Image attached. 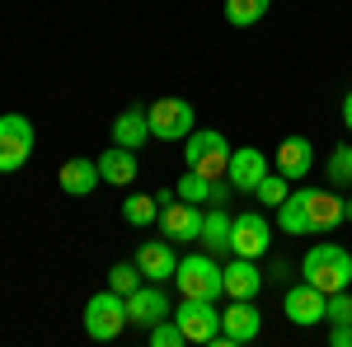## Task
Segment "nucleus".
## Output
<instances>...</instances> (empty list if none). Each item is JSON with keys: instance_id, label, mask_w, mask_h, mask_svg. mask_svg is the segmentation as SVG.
Listing matches in <instances>:
<instances>
[{"instance_id": "17", "label": "nucleus", "mask_w": 352, "mask_h": 347, "mask_svg": "<svg viewBox=\"0 0 352 347\" xmlns=\"http://www.w3.org/2000/svg\"><path fill=\"white\" fill-rule=\"evenodd\" d=\"M263 291V272H258V258H230L226 263V295L230 300H254Z\"/></svg>"}, {"instance_id": "28", "label": "nucleus", "mask_w": 352, "mask_h": 347, "mask_svg": "<svg viewBox=\"0 0 352 347\" xmlns=\"http://www.w3.org/2000/svg\"><path fill=\"white\" fill-rule=\"evenodd\" d=\"M141 282H146V277H141L136 258H132V263H113V267H109V287H113L118 295H132L136 287H141Z\"/></svg>"}, {"instance_id": "26", "label": "nucleus", "mask_w": 352, "mask_h": 347, "mask_svg": "<svg viewBox=\"0 0 352 347\" xmlns=\"http://www.w3.org/2000/svg\"><path fill=\"white\" fill-rule=\"evenodd\" d=\"M212 183L217 179H207V174H197V169H188L179 183H174V192L184 197V202H212Z\"/></svg>"}, {"instance_id": "5", "label": "nucleus", "mask_w": 352, "mask_h": 347, "mask_svg": "<svg viewBox=\"0 0 352 347\" xmlns=\"http://www.w3.org/2000/svg\"><path fill=\"white\" fill-rule=\"evenodd\" d=\"M33 146H38V136H33V122L24 113H0V174L24 169Z\"/></svg>"}, {"instance_id": "12", "label": "nucleus", "mask_w": 352, "mask_h": 347, "mask_svg": "<svg viewBox=\"0 0 352 347\" xmlns=\"http://www.w3.org/2000/svg\"><path fill=\"white\" fill-rule=\"evenodd\" d=\"M282 315L292 324H300V328H315L329 315V295L320 287H310V282H300V287H292V291L282 295Z\"/></svg>"}, {"instance_id": "8", "label": "nucleus", "mask_w": 352, "mask_h": 347, "mask_svg": "<svg viewBox=\"0 0 352 347\" xmlns=\"http://www.w3.org/2000/svg\"><path fill=\"white\" fill-rule=\"evenodd\" d=\"M174 320H179V328H184V338H188V343H202V347L221 333L217 300H202V295H184V305L174 310Z\"/></svg>"}, {"instance_id": "30", "label": "nucleus", "mask_w": 352, "mask_h": 347, "mask_svg": "<svg viewBox=\"0 0 352 347\" xmlns=\"http://www.w3.org/2000/svg\"><path fill=\"white\" fill-rule=\"evenodd\" d=\"M324 324H352V287H348V291H333V295H329Z\"/></svg>"}, {"instance_id": "4", "label": "nucleus", "mask_w": 352, "mask_h": 347, "mask_svg": "<svg viewBox=\"0 0 352 347\" xmlns=\"http://www.w3.org/2000/svg\"><path fill=\"white\" fill-rule=\"evenodd\" d=\"M127 324H132L127 320V295H118L113 287L85 300V333H89L94 343H113Z\"/></svg>"}, {"instance_id": "27", "label": "nucleus", "mask_w": 352, "mask_h": 347, "mask_svg": "<svg viewBox=\"0 0 352 347\" xmlns=\"http://www.w3.org/2000/svg\"><path fill=\"white\" fill-rule=\"evenodd\" d=\"M324 174H329V183H333V188H348L352 183V146H333V150H329Z\"/></svg>"}, {"instance_id": "3", "label": "nucleus", "mask_w": 352, "mask_h": 347, "mask_svg": "<svg viewBox=\"0 0 352 347\" xmlns=\"http://www.w3.org/2000/svg\"><path fill=\"white\" fill-rule=\"evenodd\" d=\"M184 164L197 169V174H207V179H226V169H230V141H226V132L192 127L188 141H184Z\"/></svg>"}, {"instance_id": "33", "label": "nucleus", "mask_w": 352, "mask_h": 347, "mask_svg": "<svg viewBox=\"0 0 352 347\" xmlns=\"http://www.w3.org/2000/svg\"><path fill=\"white\" fill-rule=\"evenodd\" d=\"M348 225H352V197H348Z\"/></svg>"}, {"instance_id": "14", "label": "nucleus", "mask_w": 352, "mask_h": 347, "mask_svg": "<svg viewBox=\"0 0 352 347\" xmlns=\"http://www.w3.org/2000/svg\"><path fill=\"white\" fill-rule=\"evenodd\" d=\"M136 267H141V277L146 282H174V272H179V254H174V240H146L136 249Z\"/></svg>"}, {"instance_id": "24", "label": "nucleus", "mask_w": 352, "mask_h": 347, "mask_svg": "<svg viewBox=\"0 0 352 347\" xmlns=\"http://www.w3.org/2000/svg\"><path fill=\"white\" fill-rule=\"evenodd\" d=\"M268 5L272 0H226V19L235 28H254L263 14H268Z\"/></svg>"}, {"instance_id": "6", "label": "nucleus", "mask_w": 352, "mask_h": 347, "mask_svg": "<svg viewBox=\"0 0 352 347\" xmlns=\"http://www.w3.org/2000/svg\"><path fill=\"white\" fill-rule=\"evenodd\" d=\"M146 117H151L155 141H188V132L197 127V113H192L188 99H155L146 108Z\"/></svg>"}, {"instance_id": "21", "label": "nucleus", "mask_w": 352, "mask_h": 347, "mask_svg": "<svg viewBox=\"0 0 352 347\" xmlns=\"http://www.w3.org/2000/svg\"><path fill=\"white\" fill-rule=\"evenodd\" d=\"M230 221H235V216L226 212V207L202 212V249H207V254H230Z\"/></svg>"}, {"instance_id": "16", "label": "nucleus", "mask_w": 352, "mask_h": 347, "mask_svg": "<svg viewBox=\"0 0 352 347\" xmlns=\"http://www.w3.org/2000/svg\"><path fill=\"white\" fill-rule=\"evenodd\" d=\"M146 141H155V136H151V117H146V108H141V104H127L118 117H113V146L141 150Z\"/></svg>"}, {"instance_id": "13", "label": "nucleus", "mask_w": 352, "mask_h": 347, "mask_svg": "<svg viewBox=\"0 0 352 347\" xmlns=\"http://www.w3.org/2000/svg\"><path fill=\"white\" fill-rule=\"evenodd\" d=\"M174 315V305H169V295H164L160 282H141L132 295H127V320L141 324V328H151V324H160Z\"/></svg>"}, {"instance_id": "11", "label": "nucleus", "mask_w": 352, "mask_h": 347, "mask_svg": "<svg viewBox=\"0 0 352 347\" xmlns=\"http://www.w3.org/2000/svg\"><path fill=\"white\" fill-rule=\"evenodd\" d=\"M164 230V240L174 244H192L202 240V207L197 202H184V197H174V202H164L160 207V221H155Z\"/></svg>"}, {"instance_id": "2", "label": "nucleus", "mask_w": 352, "mask_h": 347, "mask_svg": "<svg viewBox=\"0 0 352 347\" xmlns=\"http://www.w3.org/2000/svg\"><path fill=\"white\" fill-rule=\"evenodd\" d=\"M174 287L179 295H202V300H221L226 295V267L217 263V254H188L179 258V272H174Z\"/></svg>"}, {"instance_id": "32", "label": "nucleus", "mask_w": 352, "mask_h": 347, "mask_svg": "<svg viewBox=\"0 0 352 347\" xmlns=\"http://www.w3.org/2000/svg\"><path fill=\"white\" fill-rule=\"evenodd\" d=\"M343 127L352 132V89H348V99H343Z\"/></svg>"}, {"instance_id": "23", "label": "nucleus", "mask_w": 352, "mask_h": 347, "mask_svg": "<svg viewBox=\"0 0 352 347\" xmlns=\"http://www.w3.org/2000/svg\"><path fill=\"white\" fill-rule=\"evenodd\" d=\"M277 230L282 235H310V216H305V188L287 192V202L277 207Z\"/></svg>"}, {"instance_id": "29", "label": "nucleus", "mask_w": 352, "mask_h": 347, "mask_svg": "<svg viewBox=\"0 0 352 347\" xmlns=\"http://www.w3.org/2000/svg\"><path fill=\"white\" fill-rule=\"evenodd\" d=\"M188 338H184V328H179V320L169 315V320L151 324V347H184Z\"/></svg>"}, {"instance_id": "15", "label": "nucleus", "mask_w": 352, "mask_h": 347, "mask_svg": "<svg viewBox=\"0 0 352 347\" xmlns=\"http://www.w3.org/2000/svg\"><path fill=\"white\" fill-rule=\"evenodd\" d=\"M268 169H272V164H268V155H263L258 146H240V150H230V169H226V179L235 183V192H254V188L263 183Z\"/></svg>"}, {"instance_id": "19", "label": "nucleus", "mask_w": 352, "mask_h": 347, "mask_svg": "<svg viewBox=\"0 0 352 347\" xmlns=\"http://www.w3.org/2000/svg\"><path fill=\"white\" fill-rule=\"evenodd\" d=\"M56 183H61V192H71V197H89L94 188L104 183V174H99V160H66L61 164V174H56Z\"/></svg>"}, {"instance_id": "18", "label": "nucleus", "mask_w": 352, "mask_h": 347, "mask_svg": "<svg viewBox=\"0 0 352 347\" xmlns=\"http://www.w3.org/2000/svg\"><path fill=\"white\" fill-rule=\"evenodd\" d=\"M310 169H315V146H310L305 136H287V141L277 146V174L292 179V183H300Z\"/></svg>"}, {"instance_id": "25", "label": "nucleus", "mask_w": 352, "mask_h": 347, "mask_svg": "<svg viewBox=\"0 0 352 347\" xmlns=\"http://www.w3.org/2000/svg\"><path fill=\"white\" fill-rule=\"evenodd\" d=\"M287 192H292V179H282L277 169H268V174H263V183L254 188V197H258L263 207H272V212H277V207L287 202Z\"/></svg>"}, {"instance_id": "31", "label": "nucleus", "mask_w": 352, "mask_h": 347, "mask_svg": "<svg viewBox=\"0 0 352 347\" xmlns=\"http://www.w3.org/2000/svg\"><path fill=\"white\" fill-rule=\"evenodd\" d=\"M329 347H352V324H329Z\"/></svg>"}, {"instance_id": "22", "label": "nucleus", "mask_w": 352, "mask_h": 347, "mask_svg": "<svg viewBox=\"0 0 352 347\" xmlns=\"http://www.w3.org/2000/svg\"><path fill=\"white\" fill-rule=\"evenodd\" d=\"M122 221L136 225V230L155 225V221H160V202H155V192H127V197H122Z\"/></svg>"}, {"instance_id": "20", "label": "nucleus", "mask_w": 352, "mask_h": 347, "mask_svg": "<svg viewBox=\"0 0 352 347\" xmlns=\"http://www.w3.org/2000/svg\"><path fill=\"white\" fill-rule=\"evenodd\" d=\"M136 150H127V146H109L104 155H99V174H104V183L113 188H132L136 183Z\"/></svg>"}, {"instance_id": "7", "label": "nucleus", "mask_w": 352, "mask_h": 347, "mask_svg": "<svg viewBox=\"0 0 352 347\" xmlns=\"http://www.w3.org/2000/svg\"><path fill=\"white\" fill-rule=\"evenodd\" d=\"M263 333V315L254 300H230L221 310V333L212 338V347H240V343H254Z\"/></svg>"}, {"instance_id": "9", "label": "nucleus", "mask_w": 352, "mask_h": 347, "mask_svg": "<svg viewBox=\"0 0 352 347\" xmlns=\"http://www.w3.org/2000/svg\"><path fill=\"white\" fill-rule=\"evenodd\" d=\"M272 244V225L263 212H240L230 221V254L240 258H263Z\"/></svg>"}, {"instance_id": "1", "label": "nucleus", "mask_w": 352, "mask_h": 347, "mask_svg": "<svg viewBox=\"0 0 352 347\" xmlns=\"http://www.w3.org/2000/svg\"><path fill=\"white\" fill-rule=\"evenodd\" d=\"M300 277L310 282V287H320L324 295L333 291H348L352 287V254L343 244H315L305 258H300Z\"/></svg>"}, {"instance_id": "10", "label": "nucleus", "mask_w": 352, "mask_h": 347, "mask_svg": "<svg viewBox=\"0 0 352 347\" xmlns=\"http://www.w3.org/2000/svg\"><path fill=\"white\" fill-rule=\"evenodd\" d=\"M305 216H310V235H329V230L348 225V197H338L329 188H305Z\"/></svg>"}]
</instances>
